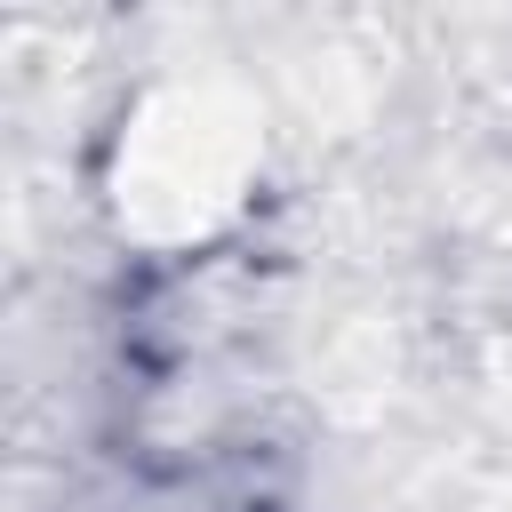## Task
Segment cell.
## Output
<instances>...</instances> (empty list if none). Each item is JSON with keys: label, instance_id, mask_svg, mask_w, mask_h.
I'll use <instances>...</instances> for the list:
<instances>
[{"label": "cell", "instance_id": "cell-1", "mask_svg": "<svg viewBox=\"0 0 512 512\" xmlns=\"http://www.w3.org/2000/svg\"><path fill=\"white\" fill-rule=\"evenodd\" d=\"M256 152H264V128L240 88L168 80L128 112L112 144V208L136 240H160V248L200 240L240 208Z\"/></svg>", "mask_w": 512, "mask_h": 512}]
</instances>
